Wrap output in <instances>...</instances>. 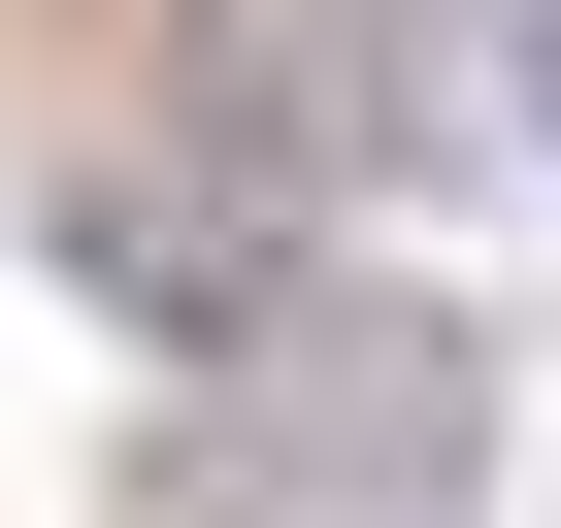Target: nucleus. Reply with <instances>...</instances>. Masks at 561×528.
Returning <instances> with one entry per match:
<instances>
[{
  "label": "nucleus",
  "instance_id": "obj_1",
  "mask_svg": "<svg viewBox=\"0 0 561 528\" xmlns=\"http://www.w3.org/2000/svg\"><path fill=\"white\" fill-rule=\"evenodd\" d=\"M462 462H495V331H462V298H364V264H298V298L198 364L165 528H462Z\"/></svg>",
  "mask_w": 561,
  "mask_h": 528
},
{
  "label": "nucleus",
  "instance_id": "obj_2",
  "mask_svg": "<svg viewBox=\"0 0 561 528\" xmlns=\"http://www.w3.org/2000/svg\"><path fill=\"white\" fill-rule=\"evenodd\" d=\"M528 165H561V0H528Z\"/></svg>",
  "mask_w": 561,
  "mask_h": 528
}]
</instances>
